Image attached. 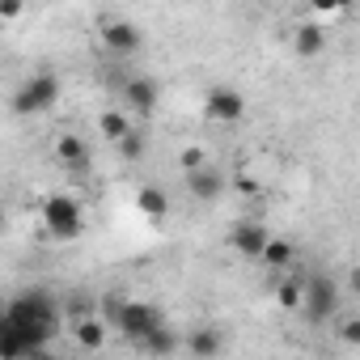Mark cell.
Wrapping results in <instances>:
<instances>
[{
  "label": "cell",
  "mask_w": 360,
  "mask_h": 360,
  "mask_svg": "<svg viewBox=\"0 0 360 360\" xmlns=\"http://www.w3.org/2000/svg\"><path fill=\"white\" fill-rule=\"evenodd\" d=\"M60 330V301L47 288H22L0 301V360H34Z\"/></svg>",
  "instance_id": "1"
},
{
  "label": "cell",
  "mask_w": 360,
  "mask_h": 360,
  "mask_svg": "<svg viewBox=\"0 0 360 360\" xmlns=\"http://www.w3.org/2000/svg\"><path fill=\"white\" fill-rule=\"evenodd\" d=\"M106 314H110L115 330H119L127 343H136V347H140V343L161 326V322H165L157 305H148V301H127V297H123V301H119V297H115V301H106Z\"/></svg>",
  "instance_id": "2"
},
{
  "label": "cell",
  "mask_w": 360,
  "mask_h": 360,
  "mask_svg": "<svg viewBox=\"0 0 360 360\" xmlns=\"http://www.w3.org/2000/svg\"><path fill=\"white\" fill-rule=\"evenodd\" d=\"M43 229L51 242H77L85 233V212L77 195H47L43 200Z\"/></svg>",
  "instance_id": "3"
},
{
  "label": "cell",
  "mask_w": 360,
  "mask_h": 360,
  "mask_svg": "<svg viewBox=\"0 0 360 360\" xmlns=\"http://www.w3.org/2000/svg\"><path fill=\"white\" fill-rule=\"evenodd\" d=\"M60 102V77L56 72H47V68H39V72H30L18 89H13V110L18 115H43V110H51Z\"/></svg>",
  "instance_id": "4"
},
{
  "label": "cell",
  "mask_w": 360,
  "mask_h": 360,
  "mask_svg": "<svg viewBox=\"0 0 360 360\" xmlns=\"http://www.w3.org/2000/svg\"><path fill=\"white\" fill-rule=\"evenodd\" d=\"M339 284L330 280V276H305V292H301V309L297 314H305V322H314V326H322L326 318H335L339 314Z\"/></svg>",
  "instance_id": "5"
},
{
  "label": "cell",
  "mask_w": 360,
  "mask_h": 360,
  "mask_svg": "<svg viewBox=\"0 0 360 360\" xmlns=\"http://www.w3.org/2000/svg\"><path fill=\"white\" fill-rule=\"evenodd\" d=\"M119 110L123 115H153L157 110V102H161V85L153 81V77H140V72H131V77H123V85H119Z\"/></svg>",
  "instance_id": "6"
},
{
  "label": "cell",
  "mask_w": 360,
  "mask_h": 360,
  "mask_svg": "<svg viewBox=\"0 0 360 360\" xmlns=\"http://www.w3.org/2000/svg\"><path fill=\"white\" fill-rule=\"evenodd\" d=\"M98 39H102V47L115 51V56H136L140 43H144V39H140V26L127 22V18H102Z\"/></svg>",
  "instance_id": "7"
},
{
  "label": "cell",
  "mask_w": 360,
  "mask_h": 360,
  "mask_svg": "<svg viewBox=\"0 0 360 360\" xmlns=\"http://www.w3.org/2000/svg\"><path fill=\"white\" fill-rule=\"evenodd\" d=\"M204 115H208L212 123H238V119L246 115V98H242L238 89H229V85H212V89L204 94Z\"/></svg>",
  "instance_id": "8"
},
{
  "label": "cell",
  "mask_w": 360,
  "mask_h": 360,
  "mask_svg": "<svg viewBox=\"0 0 360 360\" xmlns=\"http://www.w3.org/2000/svg\"><path fill=\"white\" fill-rule=\"evenodd\" d=\"M267 238H271V229H267L263 221H238V225L229 229V246H233L242 259H255V263H259Z\"/></svg>",
  "instance_id": "9"
},
{
  "label": "cell",
  "mask_w": 360,
  "mask_h": 360,
  "mask_svg": "<svg viewBox=\"0 0 360 360\" xmlns=\"http://www.w3.org/2000/svg\"><path fill=\"white\" fill-rule=\"evenodd\" d=\"M187 191H191V200H200V204H217V200L225 195V174H221L217 165H200V169L187 174Z\"/></svg>",
  "instance_id": "10"
},
{
  "label": "cell",
  "mask_w": 360,
  "mask_h": 360,
  "mask_svg": "<svg viewBox=\"0 0 360 360\" xmlns=\"http://www.w3.org/2000/svg\"><path fill=\"white\" fill-rule=\"evenodd\" d=\"M51 157H56L64 169H85V165H89V144H85V136L60 131V136L51 140Z\"/></svg>",
  "instance_id": "11"
},
{
  "label": "cell",
  "mask_w": 360,
  "mask_h": 360,
  "mask_svg": "<svg viewBox=\"0 0 360 360\" xmlns=\"http://www.w3.org/2000/svg\"><path fill=\"white\" fill-rule=\"evenodd\" d=\"M259 263L267 267V271H292V263H297V246L288 242V238H267V246H263V255H259Z\"/></svg>",
  "instance_id": "12"
},
{
  "label": "cell",
  "mask_w": 360,
  "mask_h": 360,
  "mask_svg": "<svg viewBox=\"0 0 360 360\" xmlns=\"http://www.w3.org/2000/svg\"><path fill=\"white\" fill-rule=\"evenodd\" d=\"M72 339H77V347H85V352H102V347H106V339H110V326H106V318L89 314V318H81V322H77Z\"/></svg>",
  "instance_id": "13"
},
{
  "label": "cell",
  "mask_w": 360,
  "mask_h": 360,
  "mask_svg": "<svg viewBox=\"0 0 360 360\" xmlns=\"http://www.w3.org/2000/svg\"><path fill=\"white\" fill-rule=\"evenodd\" d=\"M187 347H191L195 360H217V356L225 352V335H221L217 326H195V330L187 335Z\"/></svg>",
  "instance_id": "14"
},
{
  "label": "cell",
  "mask_w": 360,
  "mask_h": 360,
  "mask_svg": "<svg viewBox=\"0 0 360 360\" xmlns=\"http://www.w3.org/2000/svg\"><path fill=\"white\" fill-rule=\"evenodd\" d=\"M136 208H140L148 221H165V217H169V195H165V187H153V183L140 187V191H136Z\"/></svg>",
  "instance_id": "15"
},
{
  "label": "cell",
  "mask_w": 360,
  "mask_h": 360,
  "mask_svg": "<svg viewBox=\"0 0 360 360\" xmlns=\"http://www.w3.org/2000/svg\"><path fill=\"white\" fill-rule=\"evenodd\" d=\"M98 131H102L110 144H119L123 136H131V131H136V123H131V115H123L119 106H110V110H102V115H98Z\"/></svg>",
  "instance_id": "16"
},
{
  "label": "cell",
  "mask_w": 360,
  "mask_h": 360,
  "mask_svg": "<svg viewBox=\"0 0 360 360\" xmlns=\"http://www.w3.org/2000/svg\"><path fill=\"white\" fill-rule=\"evenodd\" d=\"M292 51H297L301 60L322 56V51H326V30H322V26H301V30L292 34Z\"/></svg>",
  "instance_id": "17"
},
{
  "label": "cell",
  "mask_w": 360,
  "mask_h": 360,
  "mask_svg": "<svg viewBox=\"0 0 360 360\" xmlns=\"http://www.w3.org/2000/svg\"><path fill=\"white\" fill-rule=\"evenodd\" d=\"M301 292H305V276L284 271V280L276 284V305L288 309V314H297V309H301Z\"/></svg>",
  "instance_id": "18"
},
{
  "label": "cell",
  "mask_w": 360,
  "mask_h": 360,
  "mask_svg": "<svg viewBox=\"0 0 360 360\" xmlns=\"http://www.w3.org/2000/svg\"><path fill=\"white\" fill-rule=\"evenodd\" d=\"M178 343H183V339H178V335H174V330H169V326L161 322V326H157V330H153V335H148V339L140 343V347H144V352H153V356H169V352H174Z\"/></svg>",
  "instance_id": "19"
},
{
  "label": "cell",
  "mask_w": 360,
  "mask_h": 360,
  "mask_svg": "<svg viewBox=\"0 0 360 360\" xmlns=\"http://www.w3.org/2000/svg\"><path fill=\"white\" fill-rule=\"evenodd\" d=\"M119 157H123V161H140V157H144V136H140V131L123 136V140H119Z\"/></svg>",
  "instance_id": "20"
},
{
  "label": "cell",
  "mask_w": 360,
  "mask_h": 360,
  "mask_svg": "<svg viewBox=\"0 0 360 360\" xmlns=\"http://www.w3.org/2000/svg\"><path fill=\"white\" fill-rule=\"evenodd\" d=\"M178 165H183V174H191V169L208 165V157H204V148H183V157H178Z\"/></svg>",
  "instance_id": "21"
},
{
  "label": "cell",
  "mask_w": 360,
  "mask_h": 360,
  "mask_svg": "<svg viewBox=\"0 0 360 360\" xmlns=\"http://www.w3.org/2000/svg\"><path fill=\"white\" fill-rule=\"evenodd\" d=\"M22 13H26L22 0H0V22H18Z\"/></svg>",
  "instance_id": "22"
},
{
  "label": "cell",
  "mask_w": 360,
  "mask_h": 360,
  "mask_svg": "<svg viewBox=\"0 0 360 360\" xmlns=\"http://www.w3.org/2000/svg\"><path fill=\"white\" fill-rule=\"evenodd\" d=\"M347 5H343V0H318V5H314V13L318 18H335V13H343Z\"/></svg>",
  "instance_id": "23"
},
{
  "label": "cell",
  "mask_w": 360,
  "mask_h": 360,
  "mask_svg": "<svg viewBox=\"0 0 360 360\" xmlns=\"http://www.w3.org/2000/svg\"><path fill=\"white\" fill-rule=\"evenodd\" d=\"M339 335H343V343H360V318H347Z\"/></svg>",
  "instance_id": "24"
},
{
  "label": "cell",
  "mask_w": 360,
  "mask_h": 360,
  "mask_svg": "<svg viewBox=\"0 0 360 360\" xmlns=\"http://www.w3.org/2000/svg\"><path fill=\"white\" fill-rule=\"evenodd\" d=\"M0 229H5V208H0Z\"/></svg>",
  "instance_id": "25"
}]
</instances>
